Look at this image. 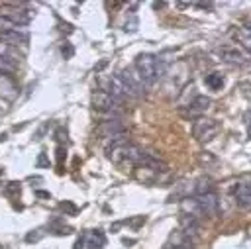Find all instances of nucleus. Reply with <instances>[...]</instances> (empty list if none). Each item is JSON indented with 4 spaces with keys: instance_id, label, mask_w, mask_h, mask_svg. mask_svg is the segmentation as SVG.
Segmentation results:
<instances>
[{
    "instance_id": "1",
    "label": "nucleus",
    "mask_w": 251,
    "mask_h": 249,
    "mask_svg": "<svg viewBox=\"0 0 251 249\" xmlns=\"http://www.w3.org/2000/svg\"><path fill=\"white\" fill-rule=\"evenodd\" d=\"M143 153L145 151L139 145L127 141L124 135L112 139V143L106 147V157L118 167H137Z\"/></svg>"
},
{
    "instance_id": "2",
    "label": "nucleus",
    "mask_w": 251,
    "mask_h": 249,
    "mask_svg": "<svg viewBox=\"0 0 251 249\" xmlns=\"http://www.w3.org/2000/svg\"><path fill=\"white\" fill-rule=\"evenodd\" d=\"M133 69H135V73L141 76V80H143L145 84H153V82H157V78L161 76V75H159V63H157L155 55H151V53H139V55L135 57Z\"/></svg>"
},
{
    "instance_id": "3",
    "label": "nucleus",
    "mask_w": 251,
    "mask_h": 249,
    "mask_svg": "<svg viewBox=\"0 0 251 249\" xmlns=\"http://www.w3.org/2000/svg\"><path fill=\"white\" fill-rule=\"evenodd\" d=\"M220 125L216 120H210V118H196L194 124H192V135L198 139V141H210L216 133H218Z\"/></svg>"
},
{
    "instance_id": "4",
    "label": "nucleus",
    "mask_w": 251,
    "mask_h": 249,
    "mask_svg": "<svg viewBox=\"0 0 251 249\" xmlns=\"http://www.w3.org/2000/svg\"><path fill=\"white\" fill-rule=\"evenodd\" d=\"M120 106V100H116L106 90H94L92 92V108L98 112H112Z\"/></svg>"
},
{
    "instance_id": "5",
    "label": "nucleus",
    "mask_w": 251,
    "mask_h": 249,
    "mask_svg": "<svg viewBox=\"0 0 251 249\" xmlns=\"http://www.w3.org/2000/svg\"><path fill=\"white\" fill-rule=\"evenodd\" d=\"M118 75H120V76H122V80L126 82V86H127V90H129V94H131V96H139V94L143 92L145 82L141 80V76L135 73V69H133V67L124 69V71H120Z\"/></svg>"
},
{
    "instance_id": "6",
    "label": "nucleus",
    "mask_w": 251,
    "mask_h": 249,
    "mask_svg": "<svg viewBox=\"0 0 251 249\" xmlns=\"http://www.w3.org/2000/svg\"><path fill=\"white\" fill-rule=\"evenodd\" d=\"M210 104H212V100L208 96H196L190 104H186V110H180V112H182L184 118L196 120V118H202V114H206Z\"/></svg>"
},
{
    "instance_id": "7",
    "label": "nucleus",
    "mask_w": 251,
    "mask_h": 249,
    "mask_svg": "<svg viewBox=\"0 0 251 249\" xmlns=\"http://www.w3.org/2000/svg\"><path fill=\"white\" fill-rule=\"evenodd\" d=\"M204 218L206 216H216L220 212V200H218V194L216 192H206V194H196L194 196Z\"/></svg>"
},
{
    "instance_id": "8",
    "label": "nucleus",
    "mask_w": 251,
    "mask_h": 249,
    "mask_svg": "<svg viewBox=\"0 0 251 249\" xmlns=\"http://www.w3.org/2000/svg\"><path fill=\"white\" fill-rule=\"evenodd\" d=\"M233 200L239 208L243 210H251V182H245V180H239L233 184Z\"/></svg>"
},
{
    "instance_id": "9",
    "label": "nucleus",
    "mask_w": 251,
    "mask_h": 249,
    "mask_svg": "<svg viewBox=\"0 0 251 249\" xmlns=\"http://www.w3.org/2000/svg\"><path fill=\"white\" fill-rule=\"evenodd\" d=\"M216 53L226 61V63H231V65H247V55L237 49L235 45H222L216 49Z\"/></svg>"
},
{
    "instance_id": "10",
    "label": "nucleus",
    "mask_w": 251,
    "mask_h": 249,
    "mask_svg": "<svg viewBox=\"0 0 251 249\" xmlns=\"http://www.w3.org/2000/svg\"><path fill=\"white\" fill-rule=\"evenodd\" d=\"M194 241L196 239H192L184 231L176 229V231H171L169 233L167 243H165V249H194Z\"/></svg>"
},
{
    "instance_id": "11",
    "label": "nucleus",
    "mask_w": 251,
    "mask_h": 249,
    "mask_svg": "<svg viewBox=\"0 0 251 249\" xmlns=\"http://www.w3.org/2000/svg\"><path fill=\"white\" fill-rule=\"evenodd\" d=\"M106 92H110L116 100H124V98H129L131 94H129V90H127V86H126V82L122 80V76L120 75H112L110 78H108V88H106Z\"/></svg>"
},
{
    "instance_id": "12",
    "label": "nucleus",
    "mask_w": 251,
    "mask_h": 249,
    "mask_svg": "<svg viewBox=\"0 0 251 249\" xmlns=\"http://www.w3.org/2000/svg\"><path fill=\"white\" fill-rule=\"evenodd\" d=\"M16 94H18V86H16L14 78L10 75L0 73V100L10 102L16 98Z\"/></svg>"
},
{
    "instance_id": "13",
    "label": "nucleus",
    "mask_w": 251,
    "mask_h": 249,
    "mask_svg": "<svg viewBox=\"0 0 251 249\" xmlns=\"http://www.w3.org/2000/svg\"><path fill=\"white\" fill-rule=\"evenodd\" d=\"M178 229L184 231L188 237L196 239L198 233H200V220L190 218V216H182V214H180V218H178Z\"/></svg>"
},
{
    "instance_id": "14",
    "label": "nucleus",
    "mask_w": 251,
    "mask_h": 249,
    "mask_svg": "<svg viewBox=\"0 0 251 249\" xmlns=\"http://www.w3.org/2000/svg\"><path fill=\"white\" fill-rule=\"evenodd\" d=\"M126 131V127L120 124V120H110V122H104L100 125V133L104 137H110V139H116V137H122Z\"/></svg>"
},
{
    "instance_id": "15",
    "label": "nucleus",
    "mask_w": 251,
    "mask_h": 249,
    "mask_svg": "<svg viewBox=\"0 0 251 249\" xmlns=\"http://www.w3.org/2000/svg\"><path fill=\"white\" fill-rule=\"evenodd\" d=\"M0 57L10 59V61H18V57H20L18 47H16V45H12L8 39L0 37Z\"/></svg>"
},
{
    "instance_id": "16",
    "label": "nucleus",
    "mask_w": 251,
    "mask_h": 249,
    "mask_svg": "<svg viewBox=\"0 0 251 249\" xmlns=\"http://www.w3.org/2000/svg\"><path fill=\"white\" fill-rule=\"evenodd\" d=\"M104 243H106V237H104L102 231H92V233L88 235V239H86L88 249H102Z\"/></svg>"
},
{
    "instance_id": "17",
    "label": "nucleus",
    "mask_w": 251,
    "mask_h": 249,
    "mask_svg": "<svg viewBox=\"0 0 251 249\" xmlns=\"http://www.w3.org/2000/svg\"><path fill=\"white\" fill-rule=\"evenodd\" d=\"M235 37L239 39V43L243 45V49L251 55V29H249V27H241V29L235 33Z\"/></svg>"
},
{
    "instance_id": "18",
    "label": "nucleus",
    "mask_w": 251,
    "mask_h": 249,
    "mask_svg": "<svg viewBox=\"0 0 251 249\" xmlns=\"http://www.w3.org/2000/svg\"><path fill=\"white\" fill-rule=\"evenodd\" d=\"M204 82H206V86H210L212 90H220V88L224 86V76H222L220 73H210V75H206Z\"/></svg>"
},
{
    "instance_id": "19",
    "label": "nucleus",
    "mask_w": 251,
    "mask_h": 249,
    "mask_svg": "<svg viewBox=\"0 0 251 249\" xmlns=\"http://www.w3.org/2000/svg\"><path fill=\"white\" fill-rule=\"evenodd\" d=\"M206 192H214L212 180H208V178L196 180V184H194V196H196V194H206Z\"/></svg>"
},
{
    "instance_id": "20",
    "label": "nucleus",
    "mask_w": 251,
    "mask_h": 249,
    "mask_svg": "<svg viewBox=\"0 0 251 249\" xmlns=\"http://www.w3.org/2000/svg\"><path fill=\"white\" fill-rule=\"evenodd\" d=\"M16 69H18V63H16V61H10V59L0 57V73L10 75V73H14Z\"/></svg>"
},
{
    "instance_id": "21",
    "label": "nucleus",
    "mask_w": 251,
    "mask_h": 249,
    "mask_svg": "<svg viewBox=\"0 0 251 249\" xmlns=\"http://www.w3.org/2000/svg\"><path fill=\"white\" fill-rule=\"evenodd\" d=\"M12 29H18V27H16L14 24H10L6 18H2V16H0V35H2V33H6V31H12Z\"/></svg>"
},
{
    "instance_id": "22",
    "label": "nucleus",
    "mask_w": 251,
    "mask_h": 249,
    "mask_svg": "<svg viewBox=\"0 0 251 249\" xmlns=\"http://www.w3.org/2000/svg\"><path fill=\"white\" fill-rule=\"evenodd\" d=\"M0 249H4V247H2V245H0Z\"/></svg>"
}]
</instances>
